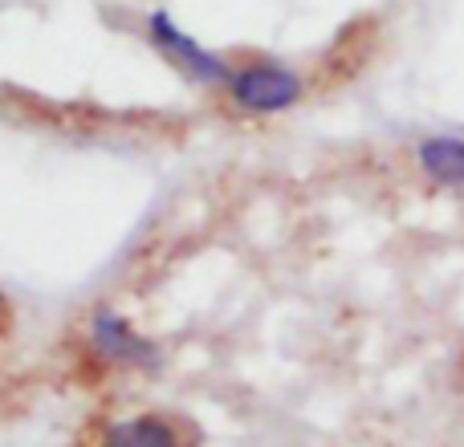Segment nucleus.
Wrapping results in <instances>:
<instances>
[{"mask_svg": "<svg viewBox=\"0 0 464 447\" xmlns=\"http://www.w3.org/2000/svg\"><path fill=\"white\" fill-rule=\"evenodd\" d=\"M225 102L240 119H277L305 102L310 94V78L297 65L281 62V57H240L232 62L228 81H225Z\"/></svg>", "mask_w": 464, "mask_h": 447, "instance_id": "obj_1", "label": "nucleus"}, {"mask_svg": "<svg viewBox=\"0 0 464 447\" xmlns=\"http://www.w3.org/2000/svg\"><path fill=\"white\" fill-rule=\"evenodd\" d=\"M82 346L111 375H155L163 366V346L130 313L114 309V305L90 309L86 326H82Z\"/></svg>", "mask_w": 464, "mask_h": 447, "instance_id": "obj_2", "label": "nucleus"}, {"mask_svg": "<svg viewBox=\"0 0 464 447\" xmlns=\"http://www.w3.org/2000/svg\"><path fill=\"white\" fill-rule=\"evenodd\" d=\"M143 37H147V45H151L184 81L204 86V90H225L232 57L217 53V49H208L200 37H192L184 24H176V16L171 13H163V8L147 13Z\"/></svg>", "mask_w": 464, "mask_h": 447, "instance_id": "obj_3", "label": "nucleus"}, {"mask_svg": "<svg viewBox=\"0 0 464 447\" xmlns=\"http://www.w3.org/2000/svg\"><path fill=\"white\" fill-rule=\"evenodd\" d=\"M94 447H192V432L168 411H130L98 427Z\"/></svg>", "mask_w": 464, "mask_h": 447, "instance_id": "obj_4", "label": "nucleus"}, {"mask_svg": "<svg viewBox=\"0 0 464 447\" xmlns=\"http://www.w3.org/2000/svg\"><path fill=\"white\" fill-rule=\"evenodd\" d=\"M411 159L432 187L464 192V135H424L411 151Z\"/></svg>", "mask_w": 464, "mask_h": 447, "instance_id": "obj_5", "label": "nucleus"}]
</instances>
